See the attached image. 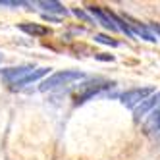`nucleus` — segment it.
Listing matches in <instances>:
<instances>
[{
  "label": "nucleus",
  "mask_w": 160,
  "mask_h": 160,
  "mask_svg": "<svg viewBox=\"0 0 160 160\" xmlns=\"http://www.w3.org/2000/svg\"><path fill=\"white\" fill-rule=\"evenodd\" d=\"M158 129H160V108H156V112H152V116L145 123L147 133H152V131H158Z\"/></svg>",
  "instance_id": "obj_10"
},
{
  "label": "nucleus",
  "mask_w": 160,
  "mask_h": 160,
  "mask_svg": "<svg viewBox=\"0 0 160 160\" xmlns=\"http://www.w3.org/2000/svg\"><path fill=\"white\" fill-rule=\"evenodd\" d=\"M151 93H152V89H148V87L129 89V91H125V93L122 95V102H123L125 106H135V104H139V102H143L145 98H148Z\"/></svg>",
  "instance_id": "obj_2"
},
{
  "label": "nucleus",
  "mask_w": 160,
  "mask_h": 160,
  "mask_svg": "<svg viewBox=\"0 0 160 160\" xmlns=\"http://www.w3.org/2000/svg\"><path fill=\"white\" fill-rule=\"evenodd\" d=\"M0 6H10V8H19V6H29L23 0H0Z\"/></svg>",
  "instance_id": "obj_12"
},
{
  "label": "nucleus",
  "mask_w": 160,
  "mask_h": 160,
  "mask_svg": "<svg viewBox=\"0 0 160 160\" xmlns=\"http://www.w3.org/2000/svg\"><path fill=\"white\" fill-rule=\"evenodd\" d=\"M129 25H131V27H133V29H135L137 33H139V35H143V37H145L147 41H156V39H154V37H152L151 33H148V31H147V29H145V27H143L141 23H129Z\"/></svg>",
  "instance_id": "obj_11"
},
{
  "label": "nucleus",
  "mask_w": 160,
  "mask_h": 160,
  "mask_svg": "<svg viewBox=\"0 0 160 160\" xmlns=\"http://www.w3.org/2000/svg\"><path fill=\"white\" fill-rule=\"evenodd\" d=\"M19 29L27 33V35L33 37H42V35H48V27L44 25H37V23H19Z\"/></svg>",
  "instance_id": "obj_7"
},
{
  "label": "nucleus",
  "mask_w": 160,
  "mask_h": 160,
  "mask_svg": "<svg viewBox=\"0 0 160 160\" xmlns=\"http://www.w3.org/2000/svg\"><path fill=\"white\" fill-rule=\"evenodd\" d=\"M158 102H160V95H152V97L145 98V100L141 102V104L135 108V120H139L141 116H145V114H147L148 110H151L152 106H156Z\"/></svg>",
  "instance_id": "obj_6"
},
{
  "label": "nucleus",
  "mask_w": 160,
  "mask_h": 160,
  "mask_svg": "<svg viewBox=\"0 0 160 160\" xmlns=\"http://www.w3.org/2000/svg\"><path fill=\"white\" fill-rule=\"evenodd\" d=\"M87 10L98 19V23H102L106 29H110V31H118V27L114 25V21H112V12H110V10H102V8H98V6H89Z\"/></svg>",
  "instance_id": "obj_4"
},
{
  "label": "nucleus",
  "mask_w": 160,
  "mask_h": 160,
  "mask_svg": "<svg viewBox=\"0 0 160 160\" xmlns=\"http://www.w3.org/2000/svg\"><path fill=\"white\" fill-rule=\"evenodd\" d=\"M97 58H100V60H114V58H112V56H104V54H98V56H97Z\"/></svg>",
  "instance_id": "obj_14"
},
{
  "label": "nucleus",
  "mask_w": 160,
  "mask_h": 160,
  "mask_svg": "<svg viewBox=\"0 0 160 160\" xmlns=\"http://www.w3.org/2000/svg\"><path fill=\"white\" fill-rule=\"evenodd\" d=\"M95 41L97 42H102V44H110V47H118V41H114L106 35H95Z\"/></svg>",
  "instance_id": "obj_13"
},
{
  "label": "nucleus",
  "mask_w": 160,
  "mask_h": 160,
  "mask_svg": "<svg viewBox=\"0 0 160 160\" xmlns=\"http://www.w3.org/2000/svg\"><path fill=\"white\" fill-rule=\"evenodd\" d=\"M44 73H48V68H39V70H33V73H29L27 77H23L21 81L16 83V87H23L27 83H33V81H37V79H41Z\"/></svg>",
  "instance_id": "obj_9"
},
{
  "label": "nucleus",
  "mask_w": 160,
  "mask_h": 160,
  "mask_svg": "<svg viewBox=\"0 0 160 160\" xmlns=\"http://www.w3.org/2000/svg\"><path fill=\"white\" fill-rule=\"evenodd\" d=\"M151 27H152V29H154V31H156V33H158V35H160V25H158V23H152V25H151Z\"/></svg>",
  "instance_id": "obj_15"
},
{
  "label": "nucleus",
  "mask_w": 160,
  "mask_h": 160,
  "mask_svg": "<svg viewBox=\"0 0 160 160\" xmlns=\"http://www.w3.org/2000/svg\"><path fill=\"white\" fill-rule=\"evenodd\" d=\"M91 87H87L83 93H79L77 97H75V104H81V102H85L87 98H91L93 95H97L98 91H102V89H108V87H112L114 83H98V85H95V83H89Z\"/></svg>",
  "instance_id": "obj_5"
},
{
  "label": "nucleus",
  "mask_w": 160,
  "mask_h": 160,
  "mask_svg": "<svg viewBox=\"0 0 160 160\" xmlns=\"http://www.w3.org/2000/svg\"><path fill=\"white\" fill-rule=\"evenodd\" d=\"M75 79H83V73L81 72H75V70H64V72H56L52 73L48 79H44V81L41 83L39 91H52L56 87H62V85H68V83H72L75 81Z\"/></svg>",
  "instance_id": "obj_1"
},
{
  "label": "nucleus",
  "mask_w": 160,
  "mask_h": 160,
  "mask_svg": "<svg viewBox=\"0 0 160 160\" xmlns=\"http://www.w3.org/2000/svg\"><path fill=\"white\" fill-rule=\"evenodd\" d=\"M29 73H33V66H19V68H8V70L2 72V77L8 83H18L23 77H27Z\"/></svg>",
  "instance_id": "obj_3"
},
{
  "label": "nucleus",
  "mask_w": 160,
  "mask_h": 160,
  "mask_svg": "<svg viewBox=\"0 0 160 160\" xmlns=\"http://www.w3.org/2000/svg\"><path fill=\"white\" fill-rule=\"evenodd\" d=\"M39 6L42 8V10H47V12H50V14H68V10L60 4V2H52V0H41L39 2Z\"/></svg>",
  "instance_id": "obj_8"
}]
</instances>
